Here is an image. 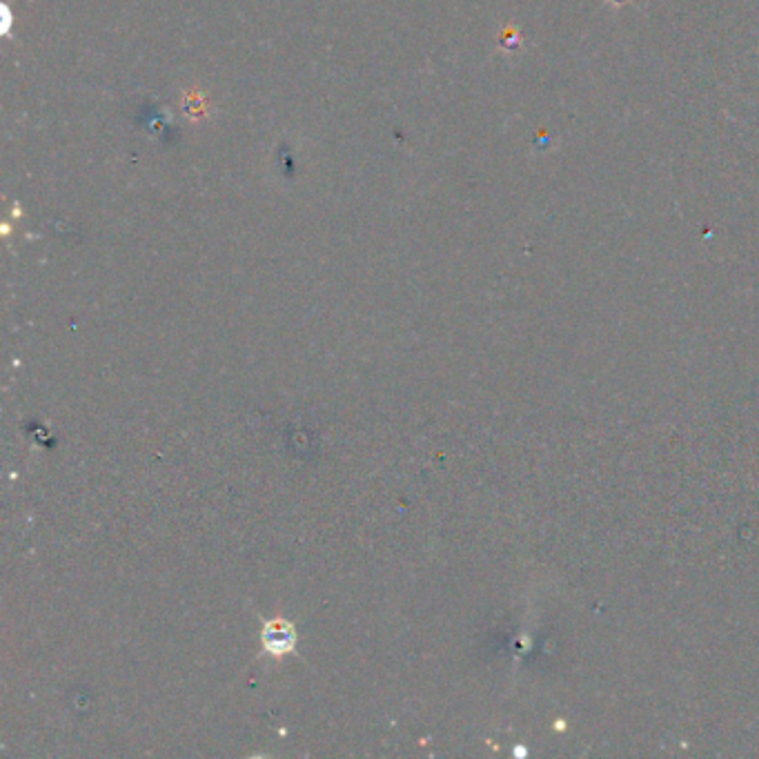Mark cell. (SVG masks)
<instances>
[{
    "mask_svg": "<svg viewBox=\"0 0 759 759\" xmlns=\"http://www.w3.org/2000/svg\"><path fill=\"white\" fill-rule=\"evenodd\" d=\"M274 628L276 626L272 624L268 630H265V644H268V648L274 650L276 655H279V653H283V650H290L294 635H292L290 626L288 624H281V621H279V630H274Z\"/></svg>",
    "mask_w": 759,
    "mask_h": 759,
    "instance_id": "cell-1",
    "label": "cell"
}]
</instances>
